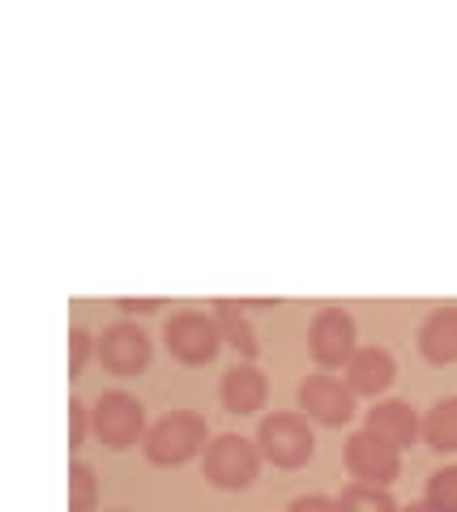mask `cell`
<instances>
[{
  "instance_id": "cell-10",
  "label": "cell",
  "mask_w": 457,
  "mask_h": 512,
  "mask_svg": "<svg viewBox=\"0 0 457 512\" xmlns=\"http://www.w3.org/2000/svg\"><path fill=\"white\" fill-rule=\"evenodd\" d=\"M218 402H223L227 414L244 419V414H257L270 402V380H265L261 367L252 363H235L231 372H223V384H218Z\"/></svg>"
},
{
  "instance_id": "cell-11",
  "label": "cell",
  "mask_w": 457,
  "mask_h": 512,
  "mask_svg": "<svg viewBox=\"0 0 457 512\" xmlns=\"http://www.w3.org/2000/svg\"><path fill=\"white\" fill-rule=\"evenodd\" d=\"M393 380H398V363L381 346H359L355 359L346 363V384L355 397H381Z\"/></svg>"
},
{
  "instance_id": "cell-2",
  "label": "cell",
  "mask_w": 457,
  "mask_h": 512,
  "mask_svg": "<svg viewBox=\"0 0 457 512\" xmlns=\"http://www.w3.org/2000/svg\"><path fill=\"white\" fill-rule=\"evenodd\" d=\"M257 448L261 457L278 470H299L308 466L312 453H317V436L304 414H291V410H278V414H265L261 427H257Z\"/></svg>"
},
{
  "instance_id": "cell-18",
  "label": "cell",
  "mask_w": 457,
  "mask_h": 512,
  "mask_svg": "<svg viewBox=\"0 0 457 512\" xmlns=\"http://www.w3.org/2000/svg\"><path fill=\"white\" fill-rule=\"evenodd\" d=\"M423 504L432 512H457V466H445L428 478V491H423Z\"/></svg>"
},
{
  "instance_id": "cell-22",
  "label": "cell",
  "mask_w": 457,
  "mask_h": 512,
  "mask_svg": "<svg viewBox=\"0 0 457 512\" xmlns=\"http://www.w3.org/2000/svg\"><path fill=\"white\" fill-rule=\"evenodd\" d=\"M116 308L129 312V316H150V312L163 308V299H116Z\"/></svg>"
},
{
  "instance_id": "cell-12",
  "label": "cell",
  "mask_w": 457,
  "mask_h": 512,
  "mask_svg": "<svg viewBox=\"0 0 457 512\" xmlns=\"http://www.w3.org/2000/svg\"><path fill=\"white\" fill-rule=\"evenodd\" d=\"M364 423H368L372 436H381L393 448H411L423 436V423H419V414L411 410V402H376Z\"/></svg>"
},
{
  "instance_id": "cell-4",
  "label": "cell",
  "mask_w": 457,
  "mask_h": 512,
  "mask_svg": "<svg viewBox=\"0 0 457 512\" xmlns=\"http://www.w3.org/2000/svg\"><path fill=\"white\" fill-rule=\"evenodd\" d=\"M163 342H167V355L184 367H206L218 359V350L227 346L218 320L206 312H176L163 329Z\"/></svg>"
},
{
  "instance_id": "cell-20",
  "label": "cell",
  "mask_w": 457,
  "mask_h": 512,
  "mask_svg": "<svg viewBox=\"0 0 457 512\" xmlns=\"http://www.w3.org/2000/svg\"><path fill=\"white\" fill-rule=\"evenodd\" d=\"M86 431H94V419H90V406L82 397H69V453L86 444Z\"/></svg>"
},
{
  "instance_id": "cell-9",
  "label": "cell",
  "mask_w": 457,
  "mask_h": 512,
  "mask_svg": "<svg viewBox=\"0 0 457 512\" xmlns=\"http://www.w3.org/2000/svg\"><path fill=\"white\" fill-rule=\"evenodd\" d=\"M299 410H304L308 423L346 427L355 419V393H351V384H342L334 376H308L299 384Z\"/></svg>"
},
{
  "instance_id": "cell-6",
  "label": "cell",
  "mask_w": 457,
  "mask_h": 512,
  "mask_svg": "<svg viewBox=\"0 0 457 512\" xmlns=\"http://www.w3.org/2000/svg\"><path fill=\"white\" fill-rule=\"evenodd\" d=\"M342 461H346V474H351L355 483H368V487H389L402 478V448L372 436L368 427L346 440Z\"/></svg>"
},
{
  "instance_id": "cell-7",
  "label": "cell",
  "mask_w": 457,
  "mask_h": 512,
  "mask_svg": "<svg viewBox=\"0 0 457 512\" xmlns=\"http://www.w3.org/2000/svg\"><path fill=\"white\" fill-rule=\"evenodd\" d=\"M359 350V333H355V320L351 312L342 308H321L312 316V329H308V355L317 367L334 372V367H346Z\"/></svg>"
},
{
  "instance_id": "cell-19",
  "label": "cell",
  "mask_w": 457,
  "mask_h": 512,
  "mask_svg": "<svg viewBox=\"0 0 457 512\" xmlns=\"http://www.w3.org/2000/svg\"><path fill=\"white\" fill-rule=\"evenodd\" d=\"M90 355H99V338H90L82 325H73L69 329V380H82Z\"/></svg>"
},
{
  "instance_id": "cell-13",
  "label": "cell",
  "mask_w": 457,
  "mask_h": 512,
  "mask_svg": "<svg viewBox=\"0 0 457 512\" xmlns=\"http://www.w3.org/2000/svg\"><path fill=\"white\" fill-rule=\"evenodd\" d=\"M419 355L432 367H453L457 363V308H436L419 325Z\"/></svg>"
},
{
  "instance_id": "cell-5",
  "label": "cell",
  "mask_w": 457,
  "mask_h": 512,
  "mask_svg": "<svg viewBox=\"0 0 457 512\" xmlns=\"http://www.w3.org/2000/svg\"><path fill=\"white\" fill-rule=\"evenodd\" d=\"M261 461L265 457L257 444L227 431V436L210 440V448H206V478L218 491H248L261 474Z\"/></svg>"
},
{
  "instance_id": "cell-15",
  "label": "cell",
  "mask_w": 457,
  "mask_h": 512,
  "mask_svg": "<svg viewBox=\"0 0 457 512\" xmlns=\"http://www.w3.org/2000/svg\"><path fill=\"white\" fill-rule=\"evenodd\" d=\"M423 440L432 453H457V397H440L423 419Z\"/></svg>"
},
{
  "instance_id": "cell-8",
  "label": "cell",
  "mask_w": 457,
  "mask_h": 512,
  "mask_svg": "<svg viewBox=\"0 0 457 512\" xmlns=\"http://www.w3.org/2000/svg\"><path fill=\"white\" fill-rule=\"evenodd\" d=\"M150 355H154L150 333L141 329V325H133V320H116V325H107L103 338H99V363L112 376H120V380L146 372Z\"/></svg>"
},
{
  "instance_id": "cell-24",
  "label": "cell",
  "mask_w": 457,
  "mask_h": 512,
  "mask_svg": "<svg viewBox=\"0 0 457 512\" xmlns=\"http://www.w3.org/2000/svg\"><path fill=\"white\" fill-rule=\"evenodd\" d=\"M116 512H124V508H116Z\"/></svg>"
},
{
  "instance_id": "cell-23",
  "label": "cell",
  "mask_w": 457,
  "mask_h": 512,
  "mask_svg": "<svg viewBox=\"0 0 457 512\" xmlns=\"http://www.w3.org/2000/svg\"><path fill=\"white\" fill-rule=\"evenodd\" d=\"M398 512H432V508H428V504H402Z\"/></svg>"
},
{
  "instance_id": "cell-17",
  "label": "cell",
  "mask_w": 457,
  "mask_h": 512,
  "mask_svg": "<svg viewBox=\"0 0 457 512\" xmlns=\"http://www.w3.org/2000/svg\"><path fill=\"white\" fill-rule=\"evenodd\" d=\"M99 504V478L86 461H69V512H94Z\"/></svg>"
},
{
  "instance_id": "cell-1",
  "label": "cell",
  "mask_w": 457,
  "mask_h": 512,
  "mask_svg": "<svg viewBox=\"0 0 457 512\" xmlns=\"http://www.w3.org/2000/svg\"><path fill=\"white\" fill-rule=\"evenodd\" d=\"M141 448H146V461L150 466H184V461H193L201 448H210V427L201 414L193 410H176L167 414V419H159L146 440H141Z\"/></svg>"
},
{
  "instance_id": "cell-16",
  "label": "cell",
  "mask_w": 457,
  "mask_h": 512,
  "mask_svg": "<svg viewBox=\"0 0 457 512\" xmlns=\"http://www.w3.org/2000/svg\"><path fill=\"white\" fill-rule=\"evenodd\" d=\"M338 508L342 512H398L402 504L393 500L385 487H368V483H351L338 495Z\"/></svg>"
},
{
  "instance_id": "cell-14",
  "label": "cell",
  "mask_w": 457,
  "mask_h": 512,
  "mask_svg": "<svg viewBox=\"0 0 457 512\" xmlns=\"http://www.w3.org/2000/svg\"><path fill=\"white\" fill-rule=\"evenodd\" d=\"M214 320H218V329H223V342L240 350L244 359H257V355H261L257 329L248 325L244 303H235V299H218V303H214Z\"/></svg>"
},
{
  "instance_id": "cell-3",
  "label": "cell",
  "mask_w": 457,
  "mask_h": 512,
  "mask_svg": "<svg viewBox=\"0 0 457 512\" xmlns=\"http://www.w3.org/2000/svg\"><path fill=\"white\" fill-rule=\"evenodd\" d=\"M90 419H94V436H99V444L116 448V453L133 448L137 440H146V431H150L146 427V406L124 389L99 393V402L90 406Z\"/></svg>"
},
{
  "instance_id": "cell-21",
  "label": "cell",
  "mask_w": 457,
  "mask_h": 512,
  "mask_svg": "<svg viewBox=\"0 0 457 512\" xmlns=\"http://www.w3.org/2000/svg\"><path fill=\"white\" fill-rule=\"evenodd\" d=\"M287 512H342V508H338V500H329V495H299Z\"/></svg>"
}]
</instances>
